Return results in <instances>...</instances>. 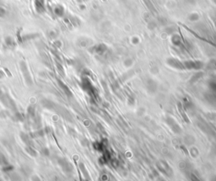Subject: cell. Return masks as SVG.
I'll use <instances>...</instances> for the list:
<instances>
[{
	"label": "cell",
	"mask_w": 216,
	"mask_h": 181,
	"mask_svg": "<svg viewBox=\"0 0 216 181\" xmlns=\"http://www.w3.org/2000/svg\"><path fill=\"white\" fill-rule=\"evenodd\" d=\"M104 1H106V0H104Z\"/></svg>",
	"instance_id": "11"
},
{
	"label": "cell",
	"mask_w": 216,
	"mask_h": 181,
	"mask_svg": "<svg viewBox=\"0 0 216 181\" xmlns=\"http://www.w3.org/2000/svg\"><path fill=\"white\" fill-rule=\"evenodd\" d=\"M14 121H23V117H22V115L20 113H16L14 116Z\"/></svg>",
	"instance_id": "7"
},
{
	"label": "cell",
	"mask_w": 216,
	"mask_h": 181,
	"mask_svg": "<svg viewBox=\"0 0 216 181\" xmlns=\"http://www.w3.org/2000/svg\"><path fill=\"white\" fill-rule=\"evenodd\" d=\"M27 153H29L31 156H36V152L31 147H26Z\"/></svg>",
	"instance_id": "5"
},
{
	"label": "cell",
	"mask_w": 216,
	"mask_h": 181,
	"mask_svg": "<svg viewBox=\"0 0 216 181\" xmlns=\"http://www.w3.org/2000/svg\"><path fill=\"white\" fill-rule=\"evenodd\" d=\"M54 14H56L57 16H63V14L64 13V10H63V8L62 6H56L53 9Z\"/></svg>",
	"instance_id": "3"
},
{
	"label": "cell",
	"mask_w": 216,
	"mask_h": 181,
	"mask_svg": "<svg viewBox=\"0 0 216 181\" xmlns=\"http://www.w3.org/2000/svg\"><path fill=\"white\" fill-rule=\"evenodd\" d=\"M192 180H193V181H200L199 180H198L194 175H192Z\"/></svg>",
	"instance_id": "8"
},
{
	"label": "cell",
	"mask_w": 216,
	"mask_h": 181,
	"mask_svg": "<svg viewBox=\"0 0 216 181\" xmlns=\"http://www.w3.org/2000/svg\"><path fill=\"white\" fill-rule=\"evenodd\" d=\"M34 5H35V9H36V10L37 13L41 14V13L44 12V10H45L44 0H35Z\"/></svg>",
	"instance_id": "1"
},
{
	"label": "cell",
	"mask_w": 216,
	"mask_h": 181,
	"mask_svg": "<svg viewBox=\"0 0 216 181\" xmlns=\"http://www.w3.org/2000/svg\"><path fill=\"white\" fill-rule=\"evenodd\" d=\"M59 164H60L61 167L63 168V169L65 170V171H68V170H70L72 168L71 165L69 164V163L68 161H66L65 159H63V158L59 160Z\"/></svg>",
	"instance_id": "2"
},
{
	"label": "cell",
	"mask_w": 216,
	"mask_h": 181,
	"mask_svg": "<svg viewBox=\"0 0 216 181\" xmlns=\"http://www.w3.org/2000/svg\"><path fill=\"white\" fill-rule=\"evenodd\" d=\"M33 181H41V180H39V178H38V177L34 176V177H33Z\"/></svg>",
	"instance_id": "10"
},
{
	"label": "cell",
	"mask_w": 216,
	"mask_h": 181,
	"mask_svg": "<svg viewBox=\"0 0 216 181\" xmlns=\"http://www.w3.org/2000/svg\"><path fill=\"white\" fill-rule=\"evenodd\" d=\"M6 14H7V10H6V9L3 8V7H2V6H0V18L4 17Z\"/></svg>",
	"instance_id": "6"
},
{
	"label": "cell",
	"mask_w": 216,
	"mask_h": 181,
	"mask_svg": "<svg viewBox=\"0 0 216 181\" xmlns=\"http://www.w3.org/2000/svg\"><path fill=\"white\" fill-rule=\"evenodd\" d=\"M3 77H4V73H3V71L0 70V78H3Z\"/></svg>",
	"instance_id": "9"
},
{
	"label": "cell",
	"mask_w": 216,
	"mask_h": 181,
	"mask_svg": "<svg viewBox=\"0 0 216 181\" xmlns=\"http://www.w3.org/2000/svg\"><path fill=\"white\" fill-rule=\"evenodd\" d=\"M5 43H6V45L8 46H9V47H11V46H14V45H15V43H14V41L13 40V38H11V37H7L6 39H5Z\"/></svg>",
	"instance_id": "4"
}]
</instances>
